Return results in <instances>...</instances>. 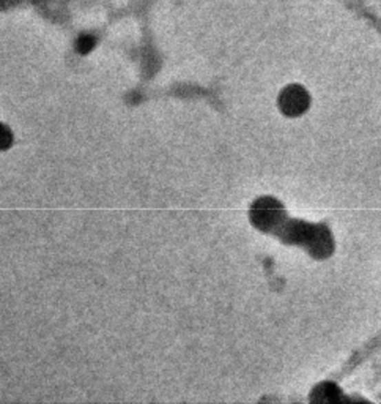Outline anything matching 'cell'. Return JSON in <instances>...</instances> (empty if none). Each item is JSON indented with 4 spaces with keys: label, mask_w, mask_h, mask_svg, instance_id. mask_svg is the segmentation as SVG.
Segmentation results:
<instances>
[{
    "label": "cell",
    "mask_w": 381,
    "mask_h": 404,
    "mask_svg": "<svg viewBox=\"0 0 381 404\" xmlns=\"http://www.w3.org/2000/svg\"><path fill=\"white\" fill-rule=\"evenodd\" d=\"M11 142V133L5 128V126H0V148L8 147Z\"/></svg>",
    "instance_id": "obj_1"
}]
</instances>
